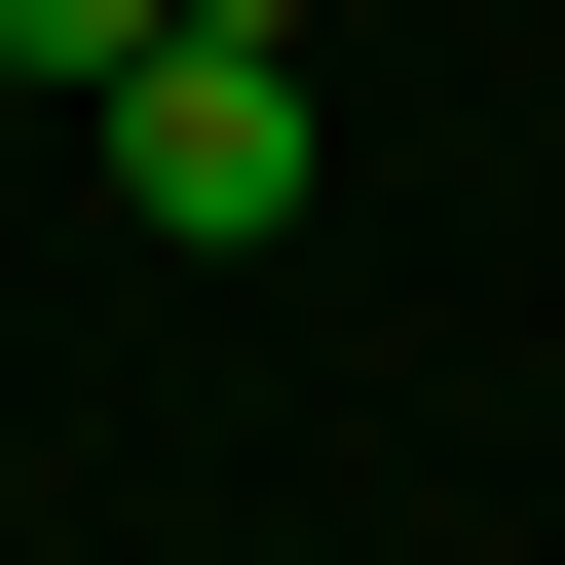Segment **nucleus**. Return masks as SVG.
Returning a JSON list of instances; mask_svg holds the SVG:
<instances>
[{
    "instance_id": "obj_3",
    "label": "nucleus",
    "mask_w": 565,
    "mask_h": 565,
    "mask_svg": "<svg viewBox=\"0 0 565 565\" xmlns=\"http://www.w3.org/2000/svg\"><path fill=\"white\" fill-rule=\"evenodd\" d=\"M189 39H302V0H189Z\"/></svg>"
},
{
    "instance_id": "obj_2",
    "label": "nucleus",
    "mask_w": 565,
    "mask_h": 565,
    "mask_svg": "<svg viewBox=\"0 0 565 565\" xmlns=\"http://www.w3.org/2000/svg\"><path fill=\"white\" fill-rule=\"evenodd\" d=\"M151 39H189V0H0V76H76V114H114Z\"/></svg>"
},
{
    "instance_id": "obj_1",
    "label": "nucleus",
    "mask_w": 565,
    "mask_h": 565,
    "mask_svg": "<svg viewBox=\"0 0 565 565\" xmlns=\"http://www.w3.org/2000/svg\"><path fill=\"white\" fill-rule=\"evenodd\" d=\"M114 226L151 264H264V226H302V39H151L114 76Z\"/></svg>"
}]
</instances>
